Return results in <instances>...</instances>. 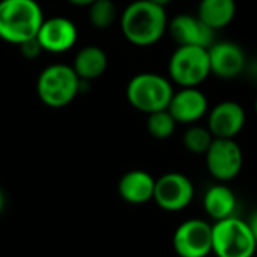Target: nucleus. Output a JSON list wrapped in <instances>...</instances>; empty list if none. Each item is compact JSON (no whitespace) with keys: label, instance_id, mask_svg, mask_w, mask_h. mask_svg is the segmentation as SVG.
I'll use <instances>...</instances> for the list:
<instances>
[{"label":"nucleus","instance_id":"obj_1","mask_svg":"<svg viewBox=\"0 0 257 257\" xmlns=\"http://www.w3.org/2000/svg\"><path fill=\"white\" fill-rule=\"evenodd\" d=\"M119 26L131 44L150 47L159 43L168 29L167 11L150 0H135L122 11Z\"/></svg>","mask_w":257,"mask_h":257},{"label":"nucleus","instance_id":"obj_2","mask_svg":"<svg viewBox=\"0 0 257 257\" xmlns=\"http://www.w3.org/2000/svg\"><path fill=\"white\" fill-rule=\"evenodd\" d=\"M44 20L37 0H0V40L20 46L37 37Z\"/></svg>","mask_w":257,"mask_h":257},{"label":"nucleus","instance_id":"obj_3","mask_svg":"<svg viewBox=\"0 0 257 257\" xmlns=\"http://www.w3.org/2000/svg\"><path fill=\"white\" fill-rule=\"evenodd\" d=\"M173 94V82L158 73H140L128 80L125 88L131 106L147 115L167 109Z\"/></svg>","mask_w":257,"mask_h":257},{"label":"nucleus","instance_id":"obj_4","mask_svg":"<svg viewBox=\"0 0 257 257\" xmlns=\"http://www.w3.org/2000/svg\"><path fill=\"white\" fill-rule=\"evenodd\" d=\"M82 80L71 65L53 64L46 67L37 80L38 98L49 107L68 106L80 92Z\"/></svg>","mask_w":257,"mask_h":257},{"label":"nucleus","instance_id":"obj_5","mask_svg":"<svg viewBox=\"0 0 257 257\" xmlns=\"http://www.w3.org/2000/svg\"><path fill=\"white\" fill-rule=\"evenodd\" d=\"M255 248L248 221L233 215L212 225V252L216 257H252Z\"/></svg>","mask_w":257,"mask_h":257},{"label":"nucleus","instance_id":"obj_6","mask_svg":"<svg viewBox=\"0 0 257 257\" xmlns=\"http://www.w3.org/2000/svg\"><path fill=\"white\" fill-rule=\"evenodd\" d=\"M210 76L207 49L177 46L168 61V79L182 86H198Z\"/></svg>","mask_w":257,"mask_h":257},{"label":"nucleus","instance_id":"obj_7","mask_svg":"<svg viewBox=\"0 0 257 257\" xmlns=\"http://www.w3.org/2000/svg\"><path fill=\"white\" fill-rule=\"evenodd\" d=\"M204 156L209 174L221 183L236 179L243 165L239 144L228 138H213Z\"/></svg>","mask_w":257,"mask_h":257},{"label":"nucleus","instance_id":"obj_8","mask_svg":"<svg viewBox=\"0 0 257 257\" xmlns=\"http://www.w3.org/2000/svg\"><path fill=\"white\" fill-rule=\"evenodd\" d=\"M195 195L192 180L182 173H167L156 179L153 201L167 212H180L186 209Z\"/></svg>","mask_w":257,"mask_h":257},{"label":"nucleus","instance_id":"obj_9","mask_svg":"<svg viewBox=\"0 0 257 257\" xmlns=\"http://www.w3.org/2000/svg\"><path fill=\"white\" fill-rule=\"evenodd\" d=\"M173 246L179 257H207L212 252V225L200 218L183 221L173 234Z\"/></svg>","mask_w":257,"mask_h":257},{"label":"nucleus","instance_id":"obj_10","mask_svg":"<svg viewBox=\"0 0 257 257\" xmlns=\"http://www.w3.org/2000/svg\"><path fill=\"white\" fill-rule=\"evenodd\" d=\"M246 115L242 104L225 100L207 110V128L213 138L234 140L245 125Z\"/></svg>","mask_w":257,"mask_h":257},{"label":"nucleus","instance_id":"obj_11","mask_svg":"<svg viewBox=\"0 0 257 257\" xmlns=\"http://www.w3.org/2000/svg\"><path fill=\"white\" fill-rule=\"evenodd\" d=\"M37 40L43 52L61 55L74 47L77 41V28L67 17L44 19L37 34Z\"/></svg>","mask_w":257,"mask_h":257},{"label":"nucleus","instance_id":"obj_12","mask_svg":"<svg viewBox=\"0 0 257 257\" xmlns=\"http://www.w3.org/2000/svg\"><path fill=\"white\" fill-rule=\"evenodd\" d=\"M209 55V65H210V74L230 80L236 79L242 74L246 64L245 52L240 46L230 41H221L213 43L210 47H207Z\"/></svg>","mask_w":257,"mask_h":257},{"label":"nucleus","instance_id":"obj_13","mask_svg":"<svg viewBox=\"0 0 257 257\" xmlns=\"http://www.w3.org/2000/svg\"><path fill=\"white\" fill-rule=\"evenodd\" d=\"M167 109L177 124H195L207 115L209 101L198 86H182L174 91Z\"/></svg>","mask_w":257,"mask_h":257},{"label":"nucleus","instance_id":"obj_14","mask_svg":"<svg viewBox=\"0 0 257 257\" xmlns=\"http://www.w3.org/2000/svg\"><path fill=\"white\" fill-rule=\"evenodd\" d=\"M167 32H170L177 46H197L207 49L215 43V31L204 25L197 16L191 14H179L171 19Z\"/></svg>","mask_w":257,"mask_h":257},{"label":"nucleus","instance_id":"obj_15","mask_svg":"<svg viewBox=\"0 0 257 257\" xmlns=\"http://www.w3.org/2000/svg\"><path fill=\"white\" fill-rule=\"evenodd\" d=\"M156 179L144 170H131L121 176L118 194L128 204H146L153 200Z\"/></svg>","mask_w":257,"mask_h":257},{"label":"nucleus","instance_id":"obj_16","mask_svg":"<svg viewBox=\"0 0 257 257\" xmlns=\"http://www.w3.org/2000/svg\"><path fill=\"white\" fill-rule=\"evenodd\" d=\"M71 67L82 82H91L104 74L107 68V55L98 46H86L76 53Z\"/></svg>","mask_w":257,"mask_h":257},{"label":"nucleus","instance_id":"obj_17","mask_svg":"<svg viewBox=\"0 0 257 257\" xmlns=\"http://www.w3.org/2000/svg\"><path fill=\"white\" fill-rule=\"evenodd\" d=\"M237 206V200L234 192L225 185V183H218L212 185L203 197V207L204 212L212 218L213 221H219L228 216L234 215Z\"/></svg>","mask_w":257,"mask_h":257},{"label":"nucleus","instance_id":"obj_18","mask_svg":"<svg viewBox=\"0 0 257 257\" xmlns=\"http://www.w3.org/2000/svg\"><path fill=\"white\" fill-rule=\"evenodd\" d=\"M236 16L234 0H200L197 17L212 31L227 28Z\"/></svg>","mask_w":257,"mask_h":257},{"label":"nucleus","instance_id":"obj_19","mask_svg":"<svg viewBox=\"0 0 257 257\" xmlns=\"http://www.w3.org/2000/svg\"><path fill=\"white\" fill-rule=\"evenodd\" d=\"M147 116H149L147 118V131L155 140L164 141L174 135L177 122L173 118V115L168 112V109L152 112Z\"/></svg>","mask_w":257,"mask_h":257},{"label":"nucleus","instance_id":"obj_20","mask_svg":"<svg viewBox=\"0 0 257 257\" xmlns=\"http://www.w3.org/2000/svg\"><path fill=\"white\" fill-rule=\"evenodd\" d=\"M88 10H89L88 14L89 23L100 31L110 28L118 17V11L113 0H95V2H92L88 7Z\"/></svg>","mask_w":257,"mask_h":257},{"label":"nucleus","instance_id":"obj_21","mask_svg":"<svg viewBox=\"0 0 257 257\" xmlns=\"http://www.w3.org/2000/svg\"><path fill=\"white\" fill-rule=\"evenodd\" d=\"M213 141V135L210 134V131L203 125H197V124H189V127L186 128V132L183 135V146L188 152L194 153V155H204L209 149V146Z\"/></svg>","mask_w":257,"mask_h":257},{"label":"nucleus","instance_id":"obj_22","mask_svg":"<svg viewBox=\"0 0 257 257\" xmlns=\"http://www.w3.org/2000/svg\"><path fill=\"white\" fill-rule=\"evenodd\" d=\"M19 47H20L22 55H23L26 59H35V58H38V56L43 53V49H41V46H40L37 37L32 38V40H29V41H26V43H23V44H20Z\"/></svg>","mask_w":257,"mask_h":257},{"label":"nucleus","instance_id":"obj_23","mask_svg":"<svg viewBox=\"0 0 257 257\" xmlns=\"http://www.w3.org/2000/svg\"><path fill=\"white\" fill-rule=\"evenodd\" d=\"M248 225H249V228H251V231H252V236H254V239H255V242H257V210L251 215V218H249V221H248Z\"/></svg>","mask_w":257,"mask_h":257},{"label":"nucleus","instance_id":"obj_24","mask_svg":"<svg viewBox=\"0 0 257 257\" xmlns=\"http://www.w3.org/2000/svg\"><path fill=\"white\" fill-rule=\"evenodd\" d=\"M67 2L74 7H79V8H88L92 2H95V0H67Z\"/></svg>","mask_w":257,"mask_h":257},{"label":"nucleus","instance_id":"obj_25","mask_svg":"<svg viewBox=\"0 0 257 257\" xmlns=\"http://www.w3.org/2000/svg\"><path fill=\"white\" fill-rule=\"evenodd\" d=\"M5 206H7V197H5V192L0 189V213L4 212Z\"/></svg>","mask_w":257,"mask_h":257},{"label":"nucleus","instance_id":"obj_26","mask_svg":"<svg viewBox=\"0 0 257 257\" xmlns=\"http://www.w3.org/2000/svg\"><path fill=\"white\" fill-rule=\"evenodd\" d=\"M150 2H153V4H156V5H159L162 8H167L173 2V0H150Z\"/></svg>","mask_w":257,"mask_h":257},{"label":"nucleus","instance_id":"obj_27","mask_svg":"<svg viewBox=\"0 0 257 257\" xmlns=\"http://www.w3.org/2000/svg\"><path fill=\"white\" fill-rule=\"evenodd\" d=\"M254 112H255V115H257V97H255V101H254Z\"/></svg>","mask_w":257,"mask_h":257}]
</instances>
